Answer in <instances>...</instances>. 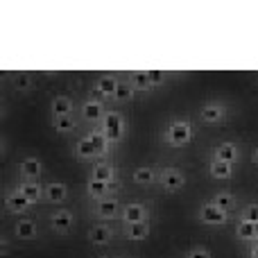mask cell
Instances as JSON below:
<instances>
[{"instance_id":"cell-1","label":"cell","mask_w":258,"mask_h":258,"mask_svg":"<svg viewBox=\"0 0 258 258\" xmlns=\"http://www.w3.org/2000/svg\"><path fill=\"white\" fill-rule=\"evenodd\" d=\"M163 141L170 147H186L192 141V125L188 120H172L165 127Z\"/></svg>"},{"instance_id":"cell-2","label":"cell","mask_w":258,"mask_h":258,"mask_svg":"<svg viewBox=\"0 0 258 258\" xmlns=\"http://www.w3.org/2000/svg\"><path fill=\"white\" fill-rule=\"evenodd\" d=\"M100 129L104 132V136H107V141L111 143V145L120 143L122 136H125V118H122V113L107 111L102 118V122H100Z\"/></svg>"},{"instance_id":"cell-3","label":"cell","mask_w":258,"mask_h":258,"mask_svg":"<svg viewBox=\"0 0 258 258\" xmlns=\"http://www.w3.org/2000/svg\"><path fill=\"white\" fill-rule=\"evenodd\" d=\"M93 213H95V218H100V220H116V218H120L122 206H120V202H118V197L107 195L93 204Z\"/></svg>"},{"instance_id":"cell-4","label":"cell","mask_w":258,"mask_h":258,"mask_svg":"<svg viewBox=\"0 0 258 258\" xmlns=\"http://www.w3.org/2000/svg\"><path fill=\"white\" fill-rule=\"evenodd\" d=\"M197 220L204 222V224H213V227H218V224L229 222V213L222 211L220 206H215L213 202H206V204H202L200 211H197Z\"/></svg>"},{"instance_id":"cell-5","label":"cell","mask_w":258,"mask_h":258,"mask_svg":"<svg viewBox=\"0 0 258 258\" xmlns=\"http://www.w3.org/2000/svg\"><path fill=\"white\" fill-rule=\"evenodd\" d=\"M159 183L165 192H179L186 186V177H183V172L177 168H165L163 172L159 174Z\"/></svg>"},{"instance_id":"cell-6","label":"cell","mask_w":258,"mask_h":258,"mask_svg":"<svg viewBox=\"0 0 258 258\" xmlns=\"http://www.w3.org/2000/svg\"><path fill=\"white\" fill-rule=\"evenodd\" d=\"M80 113H82V120L84 122H102V118H104V104H102V100H86L84 104H82V109H80Z\"/></svg>"},{"instance_id":"cell-7","label":"cell","mask_w":258,"mask_h":258,"mask_svg":"<svg viewBox=\"0 0 258 258\" xmlns=\"http://www.w3.org/2000/svg\"><path fill=\"white\" fill-rule=\"evenodd\" d=\"M73 222H75V218L68 209H57L50 215V229L54 233H68L73 229Z\"/></svg>"},{"instance_id":"cell-8","label":"cell","mask_w":258,"mask_h":258,"mask_svg":"<svg viewBox=\"0 0 258 258\" xmlns=\"http://www.w3.org/2000/svg\"><path fill=\"white\" fill-rule=\"evenodd\" d=\"M18 172H21L23 181H36L41 177V172H43V163L36 156H27V159H23L18 163Z\"/></svg>"},{"instance_id":"cell-9","label":"cell","mask_w":258,"mask_h":258,"mask_svg":"<svg viewBox=\"0 0 258 258\" xmlns=\"http://www.w3.org/2000/svg\"><path fill=\"white\" fill-rule=\"evenodd\" d=\"M116 86H118L116 77H111V75L98 77V80H95V86H93V95H98V100H113Z\"/></svg>"},{"instance_id":"cell-10","label":"cell","mask_w":258,"mask_h":258,"mask_svg":"<svg viewBox=\"0 0 258 258\" xmlns=\"http://www.w3.org/2000/svg\"><path fill=\"white\" fill-rule=\"evenodd\" d=\"M202 120L209 122V125H218V122H222L224 118H227V107L220 102H209L202 107Z\"/></svg>"},{"instance_id":"cell-11","label":"cell","mask_w":258,"mask_h":258,"mask_svg":"<svg viewBox=\"0 0 258 258\" xmlns=\"http://www.w3.org/2000/svg\"><path fill=\"white\" fill-rule=\"evenodd\" d=\"M89 240L93 242L95 247H104L113 240V229L109 224H93L89 229Z\"/></svg>"},{"instance_id":"cell-12","label":"cell","mask_w":258,"mask_h":258,"mask_svg":"<svg viewBox=\"0 0 258 258\" xmlns=\"http://www.w3.org/2000/svg\"><path fill=\"white\" fill-rule=\"evenodd\" d=\"M120 220L125 224H134V222H145L147 220V209L138 202L134 204H125L122 206V213H120Z\"/></svg>"},{"instance_id":"cell-13","label":"cell","mask_w":258,"mask_h":258,"mask_svg":"<svg viewBox=\"0 0 258 258\" xmlns=\"http://www.w3.org/2000/svg\"><path fill=\"white\" fill-rule=\"evenodd\" d=\"M5 206H7L9 213H25V211L32 209V202L25 195H21L18 190H12L5 197Z\"/></svg>"},{"instance_id":"cell-14","label":"cell","mask_w":258,"mask_h":258,"mask_svg":"<svg viewBox=\"0 0 258 258\" xmlns=\"http://www.w3.org/2000/svg\"><path fill=\"white\" fill-rule=\"evenodd\" d=\"M213 159L215 161H224V163H236L240 159V150L233 143H220L213 150Z\"/></svg>"},{"instance_id":"cell-15","label":"cell","mask_w":258,"mask_h":258,"mask_svg":"<svg viewBox=\"0 0 258 258\" xmlns=\"http://www.w3.org/2000/svg\"><path fill=\"white\" fill-rule=\"evenodd\" d=\"M16 190L21 195H25L32 204H36V202H41V197H45V186H41L36 181H21L16 186Z\"/></svg>"},{"instance_id":"cell-16","label":"cell","mask_w":258,"mask_h":258,"mask_svg":"<svg viewBox=\"0 0 258 258\" xmlns=\"http://www.w3.org/2000/svg\"><path fill=\"white\" fill-rule=\"evenodd\" d=\"M14 233H16L18 240H32V238H36V233H39L36 220H32V218H23V220H18L16 227H14Z\"/></svg>"},{"instance_id":"cell-17","label":"cell","mask_w":258,"mask_h":258,"mask_svg":"<svg viewBox=\"0 0 258 258\" xmlns=\"http://www.w3.org/2000/svg\"><path fill=\"white\" fill-rule=\"evenodd\" d=\"M68 197V186L61 181H52V183H45V197L43 200H48L50 204H61V202H66Z\"/></svg>"},{"instance_id":"cell-18","label":"cell","mask_w":258,"mask_h":258,"mask_svg":"<svg viewBox=\"0 0 258 258\" xmlns=\"http://www.w3.org/2000/svg\"><path fill=\"white\" fill-rule=\"evenodd\" d=\"M73 109H75V102L66 95H57L50 104V111H52V118H59V116H73Z\"/></svg>"},{"instance_id":"cell-19","label":"cell","mask_w":258,"mask_h":258,"mask_svg":"<svg viewBox=\"0 0 258 258\" xmlns=\"http://www.w3.org/2000/svg\"><path fill=\"white\" fill-rule=\"evenodd\" d=\"M91 179H95V181H111V179H116V168H113L111 163H104V161H95L93 170H91Z\"/></svg>"},{"instance_id":"cell-20","label":"cell","mask_w":258,"mask_h":258,"mask_svg":"<svg viewBox=\"0 0 258 258\" xmlns=\"http://www.w3.org/2000/svg\"><path fill=\"white\" fill-rule=\"evenodd\" d=\"M134 183L136 186H152L154 181H159V174H156L154 168H150V165H143V168H136L132 174Z\"/></svg>"},{"instance_id":"cell-21","label":"cell","mask_w":258,"mask_h":258,"mask_svg":"<svg viewBox=\"0 0 258 258\" xmlns=\"http://www.w3.org/2000/svg\"><path fill=\"white\" fill-rule=\"evenodd\" d=\"M75 154L80 156V159H84V161L98 159V154H95V147H93V143H91L89 136L77 138V143H75Z\"/></svg>"},{"instance_id":"cell-22","label":"cell","mask_w":258,"mask_h":258,"mask_svg":"<svg viewBox=\"0 0 258 258\" xmlns=\"http://www.w3.org/2000/svg\"><path fill=\"white\" fill-rule=\"evenodd\" d=\"M134 93H136V89L132 86V82L129 80H118L116 93H113V102L125 104V102H129V100H134Z\"/></svg>"},{"instance_id":"cell-23","label":"cell","mask_w":258,"mask_h":258,"mask_svg":"<svg viewBox=\"0 0 258 258\" xmlns=\"http://www.w3.org/2000/svg\"><path fill=\"white\" fill-rule=\"evenodd\" d=\"M209 174L213 179H231L233 177V163H224V161H211Z\"/></svg>"},{"instance_id":"cell-24","label":"cell","mask_w":258,"mask_h":258,"mask_svg":"<svg viewBox=\"0 0 258 258\" xmlns=\"http://www.w3.org/2000/svg\"><path fill=\"white\" fill-rule=\"evenodd\" d=\"M89 138H91V143H93V147H95V154H98V159H100V156H107L109 154V145H111V143L107 141V136H104L102 129H95V132H91Z\"/></svg>"},{"instance_id":"cell-25","label":"cell","mask_w":258,"mask_h":258,"mask_svg":"<svg viewBox=\"0 0 258 258\" xmlns=\"http://www.w3.org/2000/svg\"><path fill=\"white\" fill-rule=\"evenodd\" d=\"M125 236L129 240H145L150 236V224L147 222H134V224H125Z\"/></svg>"},{"instance_id":"cell-26","label":"cell","mask_w":258,"mask_h":258,"mask_svg":"<svg viewBox=\"0 0 258 258\" xmlns=\"http://www.w3.org/2000/svg\"><path fill=\"white\" fill-rule=\"evenodd\" d=\"M211 202H213L215 206H220L222 211H227V213H233L238 206V200L231 195V192H215Z\"/></svg>"},{"instance_id":"cell-27","label":"cell","mask_w":258,"mask_h":258,"mask_svg":"<svg viewBox=\"0 0 258 258\" xmlns=\"http://www.w3.org/2000/svg\"><path fill=\"white\" fill-rule=\"evenodd\" d=\"M86 195H89L93 202H98V200H102V197H107V195H109L107 183H104V181H95V179H89V183H86Z\"/></svg>"},{"instance_id":"cell-28","label":"cell","mask_w":258,"mask_h":258,"mask_svg":"<svg viewBox=\"0 0 258 258\" xmlns=\"http://www.w3.org/2000/svg\"><path fill=\"white\" fill-rule=\"evenodd\" d=\"M236 236L240 240L249 242V240H256V224L254 222H245V220H238L236 224Z\"/></svg>"},{"instance_id":"cell-29","label":"cell","mask_w":258,"mask_h":258,"mask_svg":"<svg viewBox=\"0 0 258 258\" xmlns=\"http://www.w3.org/2000/svg\"><path fill=\"white\" fill-rule=\"evenodd\" d=\"M129 82H132V86H134L136 91H147V89H152L150 73H147V71H134L132 75H129Z\"/></svg>"},{"instance_id":"cell-30","label":"cell","mask_w":258,"mask_h":258,"mask_svg":"<svg viewBox=\"0 0 258 258\" xmlns=\"http://www.w3.org/2000/svg\"><path fill=\"white\" fill-rule=\"evenodd\" d=\"M52 127L59 134H68L77 127V120L73 116H59V118H52Z\"/></svg>"},{"instance_id":"cell-31","label":"cell","mask_w":258,"mask_h":258,"mask_svg":"<svg viewBox=\"0 0 258 258\" xmlns=\"http://www.w3.org/2000/svg\"><path fill=\"white\" fill-rule=\"evenodd\" d=\"M12 84H14V89L16 91H30L32 86H34V80H32V75H27V73H18V75H14L12 77Z\"/></svg>"},{"instance_id":"cell-32","label":"cell","mask_w":258,"mask_h":258,"mask_svg":"<svg viewBox=\"0 0 258 258\" xmlns=\"http://www.w3.org/2000/svg\"><path fill=\"white\" fill-rule=\"evenodd\" d=\"M238 220H245V222H258V204H247L245 209L240 211Z\"/></svg>"},{"instance_id":"cell-33","label":"cell","mask_w":258,"mask_h":258,"mask_svg":"<svg viewBox=\"0 0 258 258\" xmlns=\"http://www.w3.org/2000/svg\"><path fill=\"white\" fill-rule=\"evenodd\" d=\"M150 82H152V86H159V84H163L165 80H168V71H159V68H150Z\"/></svg>"},{"instance_id":"cell-34","label":"cell","mask_w":258,"mask_h":258,"mask_svg":"<svg viewBox=\"0 0 258 258\" xmlns=\"http://www.w3.org/2000/svg\"><path fill=\"white\" fill-rule=\"evenodd\" d=\"M186 258H211V249H206V247L195 245V247H190V249H188Z\"/></svg>"},{"instance_id":"cell-35","label":"cell","mask_w":258,"mask_h":258,"mask_svg":"<svg viewBox=\"0 0 258 258\" xmlns=\"http://www.w3.org/2000/svg\"><path fill=\"white\" fill-rule=\"evenodd\" d=\"M7 251H9V242H7V238H3V245H0V254H7Z\"/></svg>"},{"instance_id":"cell-36","label":"cell","mask_w":258,"mask_h":258,"mask_svg":"<svg viewBox=\"0 0 258 258\" xmlns=\"http://www.w3.org/2000/svg\"><path fill=\"white\" fill-rule=\"evenodd\" d=\"M251 161H254V165H258V147L251 152Z\"/></svg>"},{"instance_id":"cell-37","label":"cell","mask_w":258,"mask_h":258,"mask_svg":"<svg viewBox=\"0 0 258 258\" xmlns=\"http://www.w3.org/2000/svg\"><path fill=\"white\" fill-rule=\"evenodd\" d=\"M251 258H258V242L251 247Z\"/></svg>"},{"instance_id":"cell-38","label":"cell","mask_w":258,"mask_h":258,"mask_svg":"<svg viewBox=\"0 0 258 258\" xmlns=\"http://www.w3.org/2000/svg\"><path fill=\"white\" fill-rule=\"evenodd\" d=\"M256 240H258V222H256Z\"/></svg>"}]
</instances>
